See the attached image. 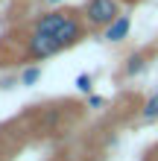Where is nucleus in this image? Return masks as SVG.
<instances>
[{"label":"nucleus","instance_id":"f257e3e1","mask_svg":"<svg viewBox=\"0 0 158 161\" xmlns=\"http://www.w3.org/2000/svg\"><path fill=\"white\" fill-rule=\"evenodd\" d=\"M85 18L91 26H111L120 18V3L117 0H88Z\"/></svg>","mask_w":158,"mask_h":161},{"label":"nucleus","instance_id":"39448f33","mask_svg":"<svg viewBox=\"0 0 158 161\" xmlns=\"http://www.w3.org/2000/svg\"><path fill=\"white\" fill-rule=\"evenodd\" d=\"M144 68H146V56L144 53H132L129 62H126V76H135V73H141Z\"/></svg>","mask_w":158,"mask_h":161},{"label":"nucleus","instance_id":"7ed1b4c3","mask_svg":"<svg viewBox=\"0 0 158 161\" xmlns=\"http://www.w3.org/2000/svg\"><path fill=\"white\" fill-rule=\"evenodd\" d=\"M68 15L70 12H47V15H41L38 21H35V30L32 32H38V35H56L59 26L68 21Z\"/></svg>","mask_w":158,"mask_h":161},{"label":"nucleus","instance_id":"6e6552de","mask_svg":"<svg viewBox=\"0 0 158 161\" xmlns=\"http://www.w3.org/2000/svg\"><path fill=\"white\" fill-rule=\"evenodd\" d=\"M76 88H79V91H91V76H85V73H82V76L76 79Z\"/></svg>","mask_w":158,"mask_h":161},{"label":"nucleus","instance_id":"9d476101","mask_svg":"<svg viewBox=\"0 0 158 161\" xmlns=\"http://www.w3.org/2000/svg\"><path fill=\"white\" fill-rule=\"evenodd\" d=\"M50 3H59V0H50Z\"/></svg>","mask_w":158,"mask_h":161},{"label":"nucleus","instance_id":"f03ea898","mask_svg":"<svg viewBox=\"0 0 158 161\" xmlns=\"http://www.w3.org/2000/svg\"><path fill=\"white\" fill-rule=\"evenodd\" d=\"M26 50H30V59H50V56H56L62 47L56 44L50 35L32 32V35H30V47H26Z\"/></svg>","mask_w":158,"mask_h":161},{"label":"nucleus","instance_id":"1a4fd4ad","mask_svg":"<svg viewBox=\"0 0 158 161\" xmlns=\"http://www.w3.org/2000/svg\"><path fill=\"white\" fill-rule=\"evenodd\" d=\"M88 103H91V108H103V97H91Z\"/></svg>","mask_w":158,"mask_h":161},{"label":"nucleus","instance_id":"20e7f679","mask_svg":"<svg viewBox=\"0 0 158 161\" xmlns=\"http://www.w3.org/2000/svg\"><path fill=\"white\" fill-rule=\"evenodd\" d=\"M129 26H132V21H129V15H120L111 26H106V41H123L129 35Z\"/></svg>","mask_w":158,"mask_h":161},{"label":"nucleus","instance_id":"423d86ee","mask_svg":"<svg viewBox=\"0 0 158 161\" xmlns=\"http://www.w3.org/2000/svg\"><path fill=\"white\" fill-rule=\"evenodd\" d=\"M141 117L144 120H158V94H152L150 100H146V106L141 111Z\"/></svg>","mask_w":158,"mask_h":161},{"label":"nucleus","instance_id":"9b49d317","mask_svg":"<svg viewBox=\"0 0 158 161\" xmlns=\"http://www.w3.org/2000/svg\"><path fill=\"white\" fill-rule=\"evenodd\" d=\"M129 3H135V0H129Z\"/></svg>","mask_w":158,"mask_h":161},{"label":"nucleus","instance_id":"0eeeda50","mask_svg":"<svg viewBox=\"0 0 158 161\" xmlns=\"http://www.w3.org/2000/svg\"><path fill=\"white\" fill-rule=\"evenodd\" d=\"M38 79H41V68H38V64H35V68H26V70L21 73V85H26V88L35 85Z\"/></svg>","mask_w":158,"mask_h":161}]
</instances>
